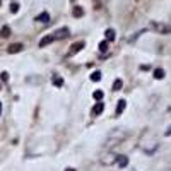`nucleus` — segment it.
<instances>
[{
	"instance_id": "1",
	"label": "nucleus",
	"mask_w": 171,
	"mask_h": 171,
	"mask_svg": "<svg viewBox=\"0 0 171 171\" xmlns=\"http://www.w3.org/2000/svg\"><path fill=\"white\" fill-rule=\"evenodd\" d=\"M125 137H127V130H125V128H115L113 132L108 135L104 147H106V149H111L115 144H120V142H122Z\"/></svg>"
},
{
	"instance_id": "2",
	"label": "nucleus",
	"mask_w": 171,
	"mask_h": 171,
	"mask_svg": "<svg viewBox=\"0 0 171 171\" xmlns=\"http://www.w3.org/2000/svg\"><path fill=\"white\" fill-rule=\"evenodd\" d=\"M152 29H156V31H159V33H163V34H168L171 33V26L168 24H161V22H151Z\"/></svg>"
},
{
	"instance_id": "3",
	"label": "nucleus",
	"mask_w": 171,
	"mask_h": 171,
	"mask_svg": "<svg viewBox=\"0 0 171 171\" xmlns=\"http://www.w3.org/2000/svg\"><path fill=\"white\" fill-rule=\"evenodd\" d=\"M115 163H116L120 168H125V166L128 164V157H127V156H123V154H118V156L115 157Z\"/></svg>"
},
{
	"instance_id": "4",
	"label": "nucleus",
	"mask_w": 171,
	"mask_h": 171,
	"mask_svg": "<svg viewBox=\"0 0 171 171\" xmlns=\"http://www.w3.org/2000/svg\"><path fill=\"white\" fill-rule=\"evenodd\" d=\"M69 34H70V33H69V29H67V27H62V29H58L57 33H55V34H52V36H53V39H62V38H67Z\"/></svg>"
},
{
	"instance_id": "5",
	"label": "nucleus",
	"mask_w": 171,
	"mask_h": 171,
	"mask_svg": "<svg viewBox=\"0 0 171 171\" xmlns=\"http://www.w3.org/2000/svg\"><path fill=\"white\" fill-rule=\"evenodd\" d=\"M21 50H22V45H21V43H14V45H10V46L7 48V52H9L10 55L17 53V52H21Z\"/></svg>"
},
{
	"instance_id": "6",
	"label": "nucleus",
	"mask_w": 171,
	"mask_h": 171,
	"mask_svg": "<svg viewBox=\"0 0 171 171\" xmlns=\"http://www.w3.org/2000/svg\"><path fill=\"white\" fill-rule=\"evenodd\" d=\"M103 110H104V104H103L101 101H98V103L94 104V108H93V115H101Z\"/></svg>"
},
{
	"instance_id": "7",
	"label": "nucleus",
	"mask_w": 171,
	"mask_h": 171,
	"mask_svg": "<svg viewBox=\"0 0 171 171\" xmlns=\"http://www.w3.org/2000/svg\"><path fill=\"white\" fill-rule=\"evenodd\" d=\"M82 48H84V43L80 41V43H77V45H72V46H70V52H69V53H70V55H74V53H77V52H80Z\"/></svg>"
},
{
	"instance_id": "8",
	"label": "nucleus",
	"mask_w": 171,
	"mask_h": 171,
	"mask_svg": "<svg viewBox=\"0 0 171 171\" xmlns=\"http://www.w3.org/2000/svg\"><path fill=\"white\" fill-rule=\"evenodd\" d=\"M34 21H36V22H48V21H50V14H48V12H41Z\"/></svg>"
},
{
	"instance_id": "9",
	"label": "nucleus",
	"mask_w": 171,
	"mask_h": 171,
	"mask_svg": "<svg viewBox=\"0 0 171 171\" xmlns=\"http://www.w3.org/2000/svg\"><path fill=\"white\" fill-rule=\"evenodd\" d=\"M125 106H127V101H125V99H120V101H118V106H116V115H122V113H123Z\"/></svg>"
},
{
	"instance_id": "10",
	"label": "nucleus",
	"mask_w": 171,
	"mask_h": 171,
	"mask_svg": "<svg viewBox=\"0 0 171 171\" xmlns=\"http://www.w3.org/2000/svg\"><path fill=\"white\" fill-rule=\"evenodd\" d=\"M52 41H53V36H52V34H48V36H45V38H43L41 41H39V46L43 48V46H46V45H50Z\"/></svg>"
},
{
	"instance_id": "11",
	"label": "nucleus",
	"mask_w": 171,
	"mask_h": 171,
	"mask_svg": "<svg viewBox=\"0 0 171 171\" xmlns=\"http://www.w3.org/2000/svg\"><path fill=\"white\" fill-rule=\"evenodd\" d=\"M72 12H74V17H82V16H84V9H82V7H79V5L74 7V10H72Z\"/></svg>"
},
{
	"instance_id": "12",
	"label": "nucleus",
	"mask_w": 171,
	"mask_h": 171,
	"mask_svg": "<svg viewBox=\"0 0 171 171\" xmlns=\"http://www.w3.org/2000/svg\"><path fill=\"white\" fill-rule=\"evenodd\" d=\"M104 36H106V41H113V39H115V31H113V29H106Z\"/></svg>"
},
{
	"instance_id": "13",
	"label": "nucleus",
	"mask_w": 171,
	"mask_h": 171,
	"mask_svg": "<svg viewBox=\"0 0 171 171\" xmlns=\"http://www.w3.org/2000/svg\"><path fill=\"white\" fill-rule=\"evenodd\" d=\"M123 87V82H122V79H116L113 82V91H120Z\"/></svg>"
},
{
	"instance_id": "14",
	"label": "nucleus",
	"mask_w": 171,
	"mask_h": 171,
	"mask_svg": "<svg viewBox=\"0 0 171 171\" xmlns=\"http://www.w3.org/2000/svg\"><path fill=\"white\" fill-rule=\"evenodd\" d=\"M9 34H10L9 26H3V27H2V31H0V36H2V38H9Z\"/></svg>"
},
{
	"instance_id": "15",
	"label": "nucleus",
	"mask_w": 171,
	"mask_h": 171,
	"mask_svg": "<svg viewBox=\"0 0 171 171\" xmlns=\"http://www.w3.org/2000/svg\"><path fill=\"white\" fill-rule=\"evenodd\" d=\"M154 77L156 79H164V70L163 69H156L154 70Z\"/></svg>"
},
{
	"instance_id": "16",
	"label": "nucleus",
	"mask_w": 171,
	"mask_h": 171,
	"mask_svg": "<svg viewBox=\"0 0 171 171\" xmlns=\"http://www.w3.org/2000/svg\"><path fill=\"white\" fill-rule=\"evenodd\" d=\"M99 79H101V72H99V70H96V72L91 74V80H93V82H98Z\"/></svg>"
},
{
	"instance_id": "17",
	"label": "nucleus",
	"mask_w": 171,
	"mask_h": 171,
	"mask_svg": "<svg viewBox=\"0 0 171 171\" xmlns=\"http://www.w3.org/2000/svg\"><path fill=\"white\" fill-rule=\"evenodd\" d=\"M103 91H99V89H98V91H94V94H93V98H94L96 101H101V99H103Z\"/></svg>"
},
{
	"instance_id": "18",
	"label": "nucleus",
	"mask_w": 171,
	"mask_h": 171,
	"mask_svg": "<svg viewBox=\"0 0 171 171\" xmlns=\"http://www.w3.org/2000/svg\"><path fill=\"white\" fill-rule=\"evenodd\" d=\"M99 50H101V52H106V50H108V41H106V39H103V41L99 43Z\"/></svg>"
},
{
	"instance_id": "19",
	"label": "nucleus",
	"mask_w": 171,
	"mask_h": 171,
	"mask_svg": "<svg viewBox=\"0 0 171 171\" xmlns=\"http://www.w3.org/2000/svg\"><path fill=\"white\" fill-rule=\"evenodd\" d=\"M53 84H55L57 87H62V86H63V79H60V77L55 76V79H53Z\"/></svg>"
},
{
	"instance_id": "20",
	"label": "nucleus",
	"mask_w": 171,
	"mask_h": 171,
	"mask_svg": "<svg viewBox=\"0 0 171 171\" xmlns=\"http://www.w3.org/2000/svg\"><path fill=\"white\" fill-rule=\"evenodd\" d=\"M0 79H2L3 82H7V80H9V74H7V72H2V74H0Z\"/></svg>"
},
{
	"instance_id": "21",
	"label": "nucleus",
	"mask_w": 171,
	"mask_h": 171,
	"mask_svg": "<svg viewBox=\"0 0 171 171\" xmlns=\"http://www.w3.org/2000/svg\"><path fill=\"white\" fill-rule=\"evenodd\" d=\"M10 10H12V12H17V10H19V5H17V3H12V5H10Z\"/></svg>"
},
{
	"instance_id": "22",
	"label": "nucleus",
	"mask_w": 171,
	"mask_h": 171,
	"mask_svg": "<svg viewBox=\"0 0 171 171\" xmlns=\"http://www.w3.org/2000/svg\"><path fill=\"white\" fill-rule=\"evenodd\" d=\"M149 69H151V67H149V65H142V67H140V70H144V72H147V70H149Z\"/></svg>"
},
{
	"instance_id": "23",
	"label": "nucleus",
	"mask_w": 171,
	"mask_h": 171,
	"mask_svg": "<svg viewBox=\"0 0 171 171\" xmlns=\"http://www.w3.org/2000/svg\"><path fill=\"white\" fill-rule=\"evenodd\" d=\"M65 171H76V170L74 168H69V170H65Z\"/></svg>"
},
{
	"instance_id": "24",
	"label": "nucleus",
	"mask_w": 171,
	"mask_h": 171,
	"mask_svg": "<svg viewBox=\"0 0 171 171\" xmlns=\"http://www.w3.org/2000/svg\"><path fill=\"white\" fill-rule=\"evenodd\" d=\"M0 115H2V104H0Z\"/></svg>"
},
{
	"instance_id": "25",
	"label": "nucleus",
	"mask_w": 171,
	"mask_h": 171,
	"mask_svg": "<svg viewBox=\"0 0 171 171\" xmlns=\"http://www.w3.org/2000/svg\"><path fill=\"white\" fill-rule=\"evenodd\" d=\"M0 3H2V2H0Z\"/></svg>"
}]
</instances>
